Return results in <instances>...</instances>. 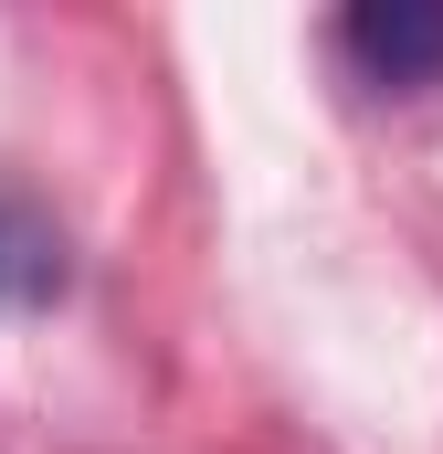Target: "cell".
<instances>
[{
    "label": "cell",
    "instance_id": "obj_2",
    "mask_svg": "<svg viewBox=\"0 0 443 454\" xmlns=\"http://www.w3.org/2000/svg\"><path fill=\"white\" fill-rule=\"evenodd\" d=\"M43 296H64V232L0 180V307H43Z\"/></svg>",
    "mask_w": 443,
    "mask_h": 454
},
{
    "label": "cell",
    "instance_id": "obj_1",
    "mask_svg": "<svg viewBox=\"0 0 443 454\" xmlns=\"http://www.w3.org/2000/svg\"><path fill=\"white\" fill-rule=\"evenodd\" d=\"M338 53H348L369 85H433L443 74V11H412V0L348 11V21H338Z\"/></svg>",
    "mask_w": 443,
    "mask_h": 454
}]
</instances>
